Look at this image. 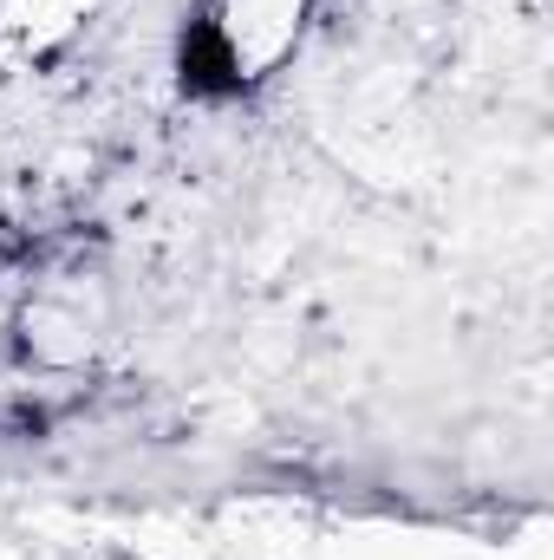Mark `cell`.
Listing matches in <instances>:
<instances>
[{
  "label": "cell",
  "instance_id": "obj_1",
  "mask_svg": "<svg viewBox=\"0 0 554 560\" xmlns=\"http://www.w3.org/2000/svg\"><path fill=\"white\" fill-rule=\"evenodd\" d=\"M300 20H307V0H209L196 33L183 39V79L203 92L255 85L293 46Z\"/></svg>",
  "mask_w": 554,
  "mask_h": 560
}]
</instances>
